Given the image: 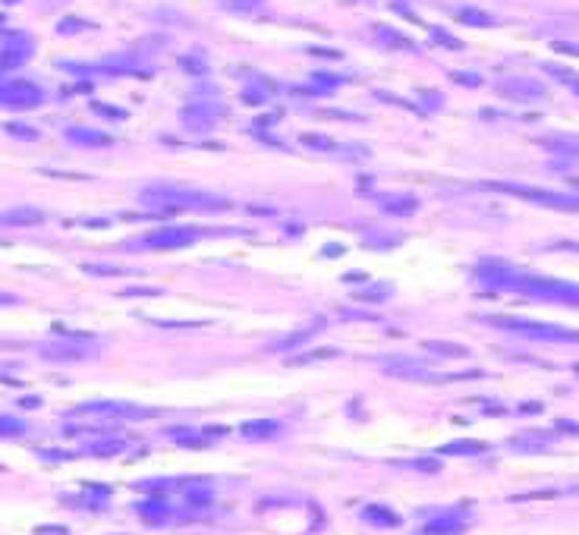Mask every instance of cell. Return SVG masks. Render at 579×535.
<instances>
[{"mask_svg":"<svg viewBox=\"0 0 579 535\" xmlns=\"http://www.w3.org/2000/svg\"><path fill=\"white\" fill-rule=\"evenodd\" d=\"M494 324L507 331H517L523 337H545V341H579V331H567L561 324H542V322H523V318H498Z\"/></svg>","mask_w":579,"mask_h":535,"instance_id":"6da1fadb","label":"cell"},{"mask_svg":"<svg viewBox=\"0 0 579 535\" xmlns=\"http://www.w3.org/2000/svg\"><path fill=\"white\" fill-rule=\"evenodd\" d=\"M38 356L48 359V362H82V359L95 356V347L79 343V341H54V343L38 347Z\"/></svg>","mask_w":579,"mask_h":535,"instance_id":"7a4b0ae2","label":"cell"},{"mask_svg":"<svg viewBox=\"0 0 579 535\" xmlns=\"http://www.w3.org/2000/svg\"><path fill=\"white\" fill-rule=\"evenodd\" d=\"M41 101V95H38V88L32 86H10V88H0V104H6V107H29V104Z\"/></svg>","mask_w":579,"mask_h":535,"instance_id":"3957f363","label":"cell"},{"mask_svg":"<svg viewBox=\"0 0 579 535\" xmlns=\"http://www.w3.org/2000/svg\"><path fill=\"white\" fill-rule=\"evenodd\" d=\"M195 239L192 230H161V233H152L145 239V246H154V249H167V246H189Z\"/></svg>","mask_w":579,"mask_h":535,"instance_id":"277c9868","label":"cell"},{"mask_svg":"<svg viewBox=\"0 0 579 535\" xmlns=\"http://www.w3.org/2000/svg\"><path fill=\"white\" fill-rule=\"evenodd\" d=\"M243 435L252 441H262V438H277L281 435V425L271 419H262V422H246L243 425Z\"/></svg>","mask_w":579,"mask_h":535,"instance_id":"5b68a950","label":"cell"},{"mask_svg":"<svg viewBox=\"0 0 579 535\" xmlns=\"http://www.w3.org/2000/svg\"><path fill=\"white\" fill-rule=\"evenodd\" d=\"M41 220V211H32V208H19V211H10L0 218V224H38Z\"/></svg>","mask_w":579,"mask_h":535,"instance_id":"8992f818","label":"cell"},{"mask_svg":"<svg viewBox=\"0 0 579 535\" xmlns=\"http://www.w3.org/2000/svg\"><path fill=\"white\" fill-rule=\"evenodd\" d=\"M25 432V422L22 419H13V416H0V435L10 438V435H22Z\"/></svg>","mask_w":579,"mask_h":535,"instance_id":"52a82bcc","label":"cell"},{"mask_svg":"<svg viewBox=\"0 0 579 535\" xmlns=\"http://www.w3.org/2000/svg\"><path fill=\"white\" fill-rule=\"evenodd\" d=\"M366 520H368V523H381V526H394V523H397L394 513L381 510V507H368V510H366Z\"/></svg>","mask_w":579,"mask_h":535,"instance_id":"ba28073f","label":"cell"},{"mask_svg":"<svg viewBox=\"0 0 579 535\" xmlns=\"http://www.w3.org/2000/svg\"><path fill=\"white\" fill-rule=\"evenodd\" d=\"M485 444H479V441H457V444L444 447V454H482Z\"/></svg>","mask_w":579,"mask_h":535,"instance_id":"9c48e42d","label":"cell"},{"mask_svg":"<svg viewBox=\"0 0 579 535\" xmlns=\"http://www.w3.org/2000/svg\"><path fill=\"white\" fill-rule=\"evenodd\" d=\"M69 136H73V139H86V142H82V145H107V139H104V136H98V133H86V129H73V133H69Z\"/></svg>","mask_w":579,"mask_h":535,"instance_id":"30bf717a","label":"cell"},{"mask_svg":"<svg viewBox=\"0 0 579 535\" xmlns=\"http://www.w3.org/2000/svg\"><path fill=\"white\" fill-rule=\"evenodd\" d=\"M6 133L19 136V139H38V133H35V129H29V126H19V123H10V126H6Z\"/></svg>","mask_w":579,"mask_h":535,"instance_id":"8fae6325","label":"cell"},{"mask_svg":"<svg viewBox=\"0 0 579 535\" xmlns=\"http://www.w3.org/2000/svg\"><path fill=\"white\" fill-rule=\"evenodd\" d=\"M6 303H16L13 296H6V293H0V305H6Z\"/></svg>","mask_w":579,"mask_h":535,"instance_id":"7c38bea8","label":"cell"}]
</instances>
